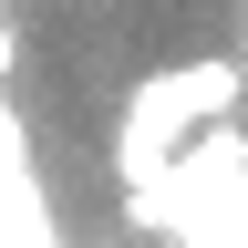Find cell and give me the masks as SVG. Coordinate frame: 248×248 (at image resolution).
Returning <instances> with one entry per match:
<instances>
[{
    "mask_svg": "<svg viewBox=\"0 0 248 248\" xmlns=\"http://www.w3.org/2000/svg\"><path fill=\"white\" fill-rule=\"evenodd\" d=\"M238 104V62H186V73H155L135 93V124H124V155H155V145H176L186 124H207V114H228Z\"/></svg>",
    "mask_w": 248,
    "mask_h": 248,
    "instance_id": "6da1fadb",
    "label": "cell"
}]
</instances>
